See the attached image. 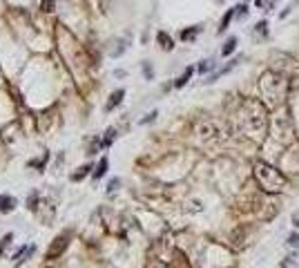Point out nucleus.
<instances>
[{"mask_svg": "<svg viewBox=\"0 0 299 268\" xmlns=\"http://www.w3.org/2000/svg\"><path fill=\"white\" fill-rule=\"evenodd\" d=\"M237 119H239V130L246 137L255 139V141H261L268 134V107L261 101H255V98L243 101Z\"/></svg>", "mask_w": 299, "mask_h": 268, "instance_id": "f257e3e1", "label": "nucleus"}, {"mask_svg": "<svg viewBox=\"0 0 299 268\" xmlns=\"http://www.w3.org/2000/svg\"><path fill=\"white\" fill-rule=\"evenodd\" d=\"M259 92H261V103L266 107H277L284 101V78L279 72H268L261 74L259 78Z\"/></svg>", "mask_w": 299, "mask_h": 268, "instance_id": "f03ea898", "label": "nucleus"}, {"mask_svg": "<svg viewBox=\"0 0 299 268\" xmlns=\"http://www.w3.org/2000/svg\"><path fill=\"white\" fill-rule=\"evenodd\" d=\"M255 177H257L259 185L266 192H281L286 185H288V179H286L277 168L268 166V163H264V161H259V163L255 166Z\"/></svg>", "mask_w": 299, "mask_h": 268, "instance_id": "7ed1b4c3", "label": "nucleus"}, {"mask_svg": "<svg viewBox=\"0 0 299 268\" xmlns=\"http://www.w3.org/2000/svg\"><path fill=\"white\" fill-rule=\"evenodd\" d=\"M67 246H69V235H67V233H65V235H58V237L52 241L49 250H47V259H56L58 255H63Z\"/></svg>", "mask_w": 299, "mask_h": 268, "instance_id": "20e7f679", "label": "nucleus"}, {"mask_svg": "<svg viewBox=\"0 0 299 268\" xmlns=\"http://www.w3.org/2000/svg\"><path fill=\"white\" fill-rule=\"evenodd\" d=\"M197 132H199V137L206 139V141H214V139H219V130H217V123L214 121H203Z\"/></svg>", "mask_w": 299, "mask_h": 268, "instance_id": "39448f33", "label": "nucleus"}, {"mask_svg": "<svg viewBox=\"0 0 299 268\" xmlns=\"http://www.w3.org/2000/svg\"><path fill=\"white\" fill-rule=\"evenodd\" d=\"M123 96H125V89H116V92H112L110 101H107V105H105V112H112L114 107H119V105H121Z\"/></svg>", "mask_w": 299, "mask_h": 268, "instance_id": "423d86ee", "label": "nucleus"}, {"mask_svg": "<svg viewBox=\"0 0 299 268\" xmlns=\"http://www.w3.org/2000/svg\"><path fill=\"white\" fill-rule=\"evenodd\" d=\"M156 40H159L161 49H165V52H172L174 49V40L168 31H159V34H156Z\"/></svg>", "mask_w": 299, "mask_h": 268, "instance_id": "0eeeda50", "label": "nucleus"}, {"mask_svg": "<svg viewBox=\"0 0 299 268\" xmlns=\"http://www.w3.org/2000/svg\"><path fill=\"white\" fill-rule=\"evenodd\" d=\"M16 208L14 197H0V212H11Z\"/></svg>", "mask_w": 299, "mask_h": 268, "instance_id": "6e6552de", "label": "nucleus"}, {"mask_svg": "<svg viewBox=\"0 0 299 268\" xmlns=\"http://www.w3.org/2000/svg\"><path fill=\"white\" fill-rule=\"evenodd\" d=\"M237 63H239V60H230V65H226V67H221L217 74H212V76L208 78V83H214V81H217L219 76H223V74H228V72H230V69H235V67H237Z\"/></svg>", "mask_w": 299, "mask_h": 268, "instance_id": "1a4fd4ad", "label": "nucleus"}, {"mask_svg": "<svg viewBox=\"0 0 299 268\" xmlns=\"http://www.w3.org/2000/svg\"><path fill=\"white\" fill-rule=\"evenodd\" d=\"M192 74H194V69H192V67H188L183 74H181V76L177 78V81H174V88H183V85L188 83L190 78H192Z\"/></svg>", "mask_w": 299, "mask_h": 268, "instance_id": "9d476101", "label": "nucleus"}, {"mask_svg": "<svg viewBox=\"0 0 299 268\" xmlns=\"http://www.w3.org/2000/svg\"><path fill=\"white\" fill-rule=\"evenodd\" d=\"M235 18V7H232V9H228L226 11V16H223L221 18V25H219V34H223V31L228 30V25H230V20Z\"/></svg>", "mask_w": 299, "mask_h": 268, "instance_id": "9b49d317", "label": "nucleus"}, {"mask_svg": "<svg viewBox=\"0 0 299 268\" xmlns=\"http://www.w3.org/2000/svg\"><path fill=\"white\" fill-rule=\"evenodd\" d=\"M107 172V156H103L101 161H98V168L94 170V179H103Z\"/></svg>", "mask_w": 299, "mask_h": 268, "instance_id": "f8f14e48", "label": "nucleus"}, {"mask_svg": "<svg viewBox=\"0 0 299 268\" xmlns=\"http://www.w3.org/2000/svg\"><path fill=\"white\" fill-rule=\"evenodd\" d=\"M199 31H201L199 25H197V27H190V30H183V31H181V40H194Z\"/></svg>", "mask_w": 299, "mask_h": 268, "instance_id": "ddd939ff", "label": "nucleus"}, {"mask_svg": "<svg viewBox=\"0 0 299 268\" xmlns=\"http://www.w3.org/2000/svg\"><path fill=\"white\" fill-rule=\"evenodd\" d=\"M235 49H237V38H228L226 45H223V49H221V56H230Z\"/></svg>", "mask_w": 299, "mask_h": 268, "instance_id": "4468645a", "label": "nucleus"}, {"mask_svg": "<svg viewBox=\"0 0 299 268\" xmlns=\"http://www.w3.org/2000/svg\"><path fill=\"white\" fill-rule=\"evenodd\" d=\"M90 170H92V166H83L81 170L74 172V175H72V181H81V179H85V177L90 175Z\"/></svg>", "mask_w": 299, "mask_h": 268, "instance_id": "2eb2a0df", "label": "nucleus"}, {"mask_svg": "<svg viewBox=\"0 0 299 268\" xmlns=\"http://www.w3.org/2000/svg\"><path fill=\"white\" fill-rule=\"evenodd\" d=\"M40 9H43L45 14H52V11L56 9V0H40Z\"/></svg>", "mask_w": 299, "mask_h": 268, "instance_id": "dca6fc26", "label": "nucleus"}, {"mask_svg": "<svg viewBox=\"0 0 299 268\" xmlns=\"http://www.w3.org/2000/svg\"><path fill=\"white\" fill-rule=\"evenodd\" d=\"M114 137H116V132L110 127V130L105 132V139H103V148H110V146H112V141H114Z\"/></svg>", "mask_w": 299, "mask_h": 268, "instance_id": "f3484780", "label": "nucleus"}, {"mask_svg": "<svg viewBox=\"0 0 299 268\" xmlns=\"http://www.w3.org/2000/svg\"><path fill=\"white\" fill-rule=\"evenodd\" d=\"M257 34L259 36H268V23H266V20H259V23H257Z\"/></svg>", "mask_w": 299, "mask_h": 268, "instance_id": "a211bd4d", "label": "nucleus"}, {"mask_svg": "<svg viewBox=\"0 0 299 268\" xmlns=\"http://www.w3.org/2000/svg\"><path fill=\"white\" fill-rule=\"evenodd\" d=\"M214 67V60H203L201 65H199V74H206V72H210V69Z\"/></svg>", "mask_w": 299, "mask_h": 268, "instance_id": "6ab92c4d", "label": "nucleus"}, {"mask_svg": "<svg viewBox=\"0 0 299 268\" xmlns=\"http://www.w3.org/2000/svg\"><path fill=\"white\" fill-rule=\"evenodd\" d=\"M235 16H243V18H246V16H248L246 2H243V5H237V7H235Z\"/></svg>", "mask_w": 299, "mask_h": 268, "instance_id": "aec40b11", "label": "nucleus"}, {"mask_svg": "<svg viewBox=\"0 0 299 268\" xmlns=\"http://www.w3.org/2000/svg\"><path fill=\"white\" fill-rule=\"evenodd\" d=\"M11 239H14V235H7V237H2V244H0V253H2V250H5V246H9L11 244Z\"/></svg>", "mask_w": 299, "mask_h": 268, "instance_id": "412c9836", "label": "nucleus"}, {"mask_svg": "<svg viewBox=\"0 0 299 268\" xmlns=\"http://www.w3.org/2000/svg\"><path fill=\"white\" fill-rule=\"evenodd\" d=\"M143 74H145V78H152V76H154V72H152V67H150L148 63H143Z\"/></svg>", "mask_w": 299, "mask_h": 268, "instance_id": "4be33fe9", "label": "nucleus"}, {"mask_svg": "<svg viewBox=\"0 0 299 268\" xmlns=\"http://www.w3.org/2000/svg\"><path fill=\"white\" fill-rule=\"evenodd\" d=\"M119 183H121V181H119V179H112V181H110V188H107V192H110V195H112V192H114L116 188H119Z\"/></svg>", "mask_w": 299, "mask_h": 268, "instance_id": "5701e85b", "label": "nucleus"}, {"mask_svg": "<svg viewBox=\"0 0 299 268\" xmlns=\"http://www.w3.org/2000/svg\"><path fill=\"white\" fill-rule=\"evenodd\" d=\"M288 244H290V246H299V235H290Z\"/></svg>", "mask_w": 299, "mask_h": 268, "instance_id": "b1692460", "label": "nucleus"}, {"mask_svg": "<svg viewBox=\"0 0 299 268\" xmlns=\"http://www.w3.org/2000/svg\"><path fill=\"white\" fill-rule=\"evenodd\" d=\"M156 117V112H152V114H148V119H143V123H150V121H152V119H154Z\"/></svg>", "mask_w": 299, "mask_h": 268, "instance_id": "393cba45", "label": "nucleus"}, {"mask_svg": "<svg viewBox=\"0 0 299 268\" xmlns=\"http://www.w3.org/2000/svg\"><path fill=\"white\" fill-rule=\"evenodd\" d=\"M152 268H165V266H163V264H159V262H156V264H152Z\"/></svg>", "mask_w": 299, "mask_h": 268, "instance_id": "a878e982", "label": "nucleus"}, {"mask_svg": "<svg viewBox=\"0 0 299 268\" xmlns=\"http://www.w3.org/2000/svg\"><path fill=\"white\" fill-rule=\"evenodd\" d=\"M297 226H299V217H297Z\"/></svg>", "mask_w": 299, "mask_h": 268, "instance_id": "bb28decb", "label": "nucleus"}, {"mask_svg": "<svg viewBox=\"0 0 299 268\" xmlns=\"http://www.w3.org/2000/svg\"><path fill=\"white\" fill-rule=\"evenodd\" d=\"M47 268H52V266H47Z\"/></svg>", "mask_w": 299, "mask_h": 268, "instance_id": "cd10ccee", "label": "nucleus"}]
</instances>
